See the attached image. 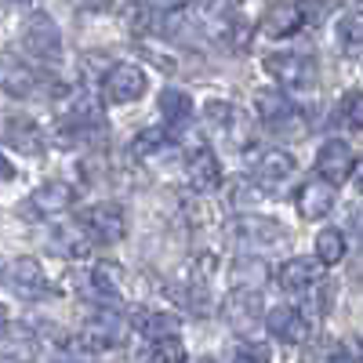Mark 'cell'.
I'll return each instance as SVG.
<instances>
[{
  "mask_svg": "<svg viewBox=\"0 0 363 363\" xmlns=\"http://www.w3.org/2000/svg\"><path fill=\"white\" fill-rule=\"evenodd\" d=\"M338 44L345 48V55H359V48H363V18H359V11H345L338 18Z\"/></svg>",
  "mask_w": 363,
  "mask_h": 363,
  "instance_id": "obj_28",
  "label": "cell"
},
{
  "mask_svg": "<svg viewBox=\"0 0 363 363\" xmlns=\"http://www.w3.org/2000/svg\"><path fill=\"white\" fill-rule=\"evenodd\" d=\"M265 73L277 80L280 87H298V91H309L316 84V62L301 51H272L262 58Z\"/></svg>",
  "mask_w": 363,
  "mask_h": 363,
  "instance_id": "obj_2",
  "label": "cell"
},
{
  "mask_svg": "<svg viewBox=\"0 0 363 363\" xmlns=\"http://www.w3.org/2000/svg\"><path fill=\"white\" fill-rule=\"evenodd\" d=\"M80 342H84V349H91V352L113 349V345L124 342V320H120L116 313H95V316L84 323Z\"/></svg>",
  "mask_w": 363,
  "mask_h": 363,
  "instance_id": "obj_13",
  "label": "cell"
},
{
  "mask_svg": "<svg viewBox=\"0 0 363 363\" xmlns=\"http://www.w3.org/2000/svg\"><path fill=\"white\" fill-rule=\"evenodd\" d=\"M294 174H298V164H294V157L287 153V149H269V153H262L255 160V171H251L255 189L258 193H272V196L287 193Z\"/></svg>",
  "mask_w": 363,
  "mask_h": 363,
  "instance_id": "obj_5",
  "label": "cell"
},
{
  "mask_svg": "<svg viewBox=\"0 0 363 363\" xmlns=\"http://www.w3.org/2000/svg\"><path fill=\"white\" fill-rule=\"evenodd\" d=\"M306 363H352V352L338 338H320L306 349Z\"/></svg>",
  "mask_w": 363,
  "mask_h": 363,
  "instance_id": "obj_27",
  "label": "cell"
},
{
  "mask_svg": "<svg viewBox=\"0 0 363 363\" xmlns=\"http://www.w3.org/2000/svg\"><path fill=\"white\" fill-rule=\"evenodd\" d=\"M306 26L301 22V11H298V4L294 0H280V4H272L265 15H262V33L265 37H294L298 29Z\"/></svg>",
  "mask_w": 363,
  "mask_h": 363,
  "instance_id": "obj_18",
  "label": "cell"
},
{
  "mask_svg": "<svg viewBox=\"0 0 363 363\" xmlns=\"http://www.w3.org/2000/svg\"><path fill=\"white\" fill-rule=\"evenodd\" d=\"M298 11H301V22L309 26H320L330 11H335V0H294Z\"/></svg>",
  "mask_w": 363,
  "mask_h": 363,
  "instance_id": "obj_31",
  "label": "cell"
},
{
  "mask_svg": "<svg viewBox=\"0 0 363 363\" xmlns=\"http://www.w3.org/2000/svg\"><path fill=\"white\" fill-rule=\"evenodd\" d=\"M80 233H87L95 244H120V240H124V233H128L124 207L113 203V200L87 207L84 215H80Z\"/></svg>",
  "mask_w": 363,
  "mask_h": 363,
  "instance_id": "obj_4",
  "label": "cell"
},
{
  "mask_svg": "<svg viewBox=\"0 0 363 363\" xmlns=\"http://www.w3.org/2000/svg\"><path fill=\"white\" fill-rule=\"evenodd\" d=\"M229 327L236 330H251L262 313H265V301H262V291L258 287H233V294L225 298V306H222Z\"/></svg>",
  "mask_w": 363,
  "mask_h": 363,
  "instance_id": "obj_10",
  "label": "cell"
},
{
  "mask_svg": "<svg viewBox=\"0 0 363 363\" xmlns=\"http://www.w3.org/2000/svg\"><path fill=\"white\" fill-rule=\"evenodd\" d=\"M193 363H218V359H211V356H200V359H193Z\"/></svg>",
  "mask_w": 363,
  "mask_h": 363,
  "instance_id": "obj_41",
  "label": "cell"
},
{
  "mask_svg": "<svg viewBox=\"0 0 363 363\" xmlns=\"http://www.w3.org/2000/svg\"><path fill=\"white\" fill-rule=\"evenodd\" d=\"M18 4H29V0H18Z\"/></svg>",
  "mask_w": 363,
  "mask_h": 363,
  "instance_id": "obj_42",
  "label": "cell"
},
{
  "mask_svg": "<svg viewBox=\"0 0 363 363\" xmlns=\"http://www.w3.org/2000/svg\"><path fill=\"white\" fill-rule=\"evenodd\" d=\"M145 69L135 66V62H113L106 73H102V91H106V99L116 102V106H124V102H135L145 95Z\"/></svg>",
  "mask_w": 363,
  "mask_h": 363,
  "instance_id": "obj_6",
  "label": "cell"
},
{
  "mask_svg": "<svg viewBox=\"0 0 363 363\" xmlns=\"http://www.w3.org/2000/svg\"><path fill=\"white\" fill-rule=\"evenodd\" d=\"M330 207H335V186H327V182H306L298 189V215L306 222L327 218Z\"/></svg>",
  "mask_w": 363,
  "mask_h": 363,
  "instance_id": "obj_17",
  "label": "cell"
},
{
  "mask_svg": "<svg viewBox=\"0 0 363 363\" xmlns=\"http://www.w3.org/2000/svg\"><path fill=\"white\" fill-rule=\"evenodd\" d=\"M120 18H124V29L135 33V37L164 33V15L157 8H149V4H128L124 11H120Z\"/></svg>",
  "mask_w": 363,
  "mask_h": 363,
  "instance_id": "obj_23",
  "label": "cell"
},
{
  "mask_svg": "<svg viewBox=\"0 0 363 363\" xmlns=\"http://www.w3.org/2000/svg\"><path fill=\"white\" fill-rule=\"evenodd\" d=\"M135 327L142 330L149 342H157V338H174V335H178V316L157 313V309H135Z\"/></svg>",
  "mask_w": 363,
  "mask_h": 363,
  "instance_id": "obj_24",
  "label": "cell"
},
{
  "mask_svg": "<svg viewBox=\"0 0 363 363\" xmlns=\"http://www.w3.org/2000/svg\"><path fill=\"white\" fill-rule=\"evenodd\" d=\"M265 327H269V335L284 342V345H301L309 338V316L294 309V306H280V309H272L265 316Z\"/></svg>",
  "mask_w": 363,
  "mask_h": 363,
  "instance_id": "obj_12",
  "label": "cell"
},
{
  "mask_svg": "<svg viewBox=\"0 0 363 363\" xmlns=\"http://www.w3.org/2000/svg\"><path fill=\"white\" fill-rule=\"evenodd\" d=\"M84 8H91V11H102V8H109V0H80Z\"/></svg>",
  "mask_w": 363,
  "mask_h": 363,
  "instance_id": "obj_38",
  "label": "cell"
},
{
  "mask_svg": "<svg viewBox=\"0 0 363 363\" xmlns=\"http://www.w3.org/2000/svg\"><path fill=\"white\" fill-rule=\"evenodd\" d=\"M58 363H91V356L87 352H77V349H66Z\"/></svg>",
  "mask_w": 363,
  "mask_h": 363,
  "instance_id": "obj_36",
  "label": "cell"
},
{
  "mask_svg": "<svg viewBox=\"0 0 363 363\" xmlns=\"http://www.w3.org/2000/svg\"><path fill=\"white\" fill-rule=\"evenodd\" d=\"M4 138L11 149H18V157H44L48 149V135L29 116H11L4 124Z\"/></svg>",
  "mask_w": 363,
  "mask_h": 363,
  "instance_id": "obj_14",
  "label": "cell"
},
{
  "mask_svg": "<svg viewBox=\"0 0 363 363\" xmlns=\"http://www.w3.org/2000/svg\"><path fill=\"white\" fill-rule=\"evenodd\" d=\"M189 182L196 189H203V193H211L222 182V167H218V157L211 153L207 145H200L196 153L189 157Z\"/></svg>",
  "mask_w": 363,
  "mask_h": 363,
  "instance_id": "obj_22",
  "label": "cell"
},
{
  "mask_svg": "<svg viewBox=\"0 0 363 363\" xmlns=\"http://www.w3.org/2000/svg\"><path fill=\"white\" fill-rule=\"evenodd\" d=\"M320 262L316 258H287L280 269H277V284L291 294H306L320 284Z\"/></svg>",
  "mask_w": 363,
  "mask_h": 363,
  "instance_id": "obj_16",
  "label": "cell"
},
{
  "mask_svg": "<svg viewBox=\"0 0 363 363\" xmlns=\"http://www.w3.org/2000/svg\"><path fill=\"white\" fill-rule=\"evenodd\" d=\"M73 186H66V182H48V186H40L33 196H29V203H33L40 215H62V211L73 207Z\"/></svg>",
  "mask_w": 363,
  "mask_h": 363,
  "instance_id": "obj_21",
  "label": "cell"
},
{
  "mask_svg": "<svg viewBox=\"0 0 363 363\" xmlns=\"http://www.w3.org/2000/svg\"><path fill=\"white\" fill-rule=\"evenodd\" d=\"M4 280H8V287L18 294V298H48L51 294V284H48V272H44V265L37 262V258H15L11 265H8V272H4Z\"/></svg>",
  "mask_w": 363,
  "mask_h": 363,
  "instance_id": "obj_9",
  "label": "cell"
},
{
  "mask_svg": "<svg viewBox=\"0 0 363 363\" xmlns=\"http://www.w3.org/2000/svg\"><path fill=\"white\" fill-rule=\"evenodd\" d=\"M0 91H4V95H15V99H29V95L40 91V73L29 66L22 55L4 51L0 55Z\"/></svg>",
  "mask_w": 363,
  "mask_h": 363,
  "instance_id": "obj_8",
  "label": "cell"
},
{
  "mask_svg": "<svg viewBox=\"0 0 363 363\" xmlns=\"http://www.w3.org/2000/svg\"><path fill=\"white\" fill-rule=\"evenodd\" d=\"M160 116L167 128H186L193 120V95H186L182 87H164L160 91Z\"/></svg>",
  "mask_w": 363,
  "mask_h": 363,
  "instance_id": "obj_20",
  "label": "cell"
},
{
  "mask_svg": "<svg viewBox=\"0 0 363 363\" xmlns=\"http://www.w3.org/2000/svg\"><path fill=\"white\" fill-rule=\"evenodd\" d=\"M255 109H258V120L280 138H298L301 131H306V120H301V113L294 109V102L284 95L280 87H265L255 95Z\"/></svg>",
  "mask_w": 363,
  "mask_h": 363,
  "instance_id": "obj_1",
  "label": "cell"
},
{
  "mask_svg": "<svg viewBox=\"0 0 363 363\" xmlns=\"http://www.w3.org/2000/svg\"><path fill=\"white\" fill-rule=\"evenodd\" d=\"M22 51L37 62H58L62 58V29L44 11H37L22 29Z\"/></svg>",
  "mask_w": 363,
  "mask_h": 363,
  "instance_id": "obj_3",
  "label": "cell"
},
{
  "mask_svg": "<svg viewBox=\"0 0 363 363\" xmlns=\"http://www.w3.org/2000/svg\"><path fill=\"white\" fill-rule=\"evenodd\" d=\"M356 171V153L342 142V138H330L320 145L316 153V174L320 182H327V186H342V182H349Z\"/></svg>",
  "mask_w": 363,
  "mask_h": 363,
  "instance_id": "obj_7",
  "label": "cell"
},
{
  "mask_svg": "<svg viewBox=\"0 0 363 363\" xmlns=\"http://www.w3.org/2000/svg\"><path fill=\"white\" fill-rule=\"evenodd\" d=\"M233 193H236V196H233V207H251V203L258 200V193H251V196H247V182H236Z\"/></svg>",
  "mask_w": 363,
  "mask_h": 363,
  "instance_id": "obj_34",
  "label": "cell"
},
{
  "mask_svg": "<svg viewBox=\"0 0 363 363\" xmlns=\"http://www.w3.org/2000/svg\"><path fill=\"white\" fill-rule=\"evenodd\" d=\"M207 33H211V40H215V44L240 51V48L251 40V26H247V18H240V15L229 8V11H218V15L207 18Z\"/></svg>",
  "mask_w": 363,
  "mask_h": 363,
  "instance_id": "obj_15",
  "label": "cell"
},
{
  "mask_svg": "<svg viewBox=\"0 0 363 363\" xmlns=\"http://www.w3.org/2000/svg\"><path fill=\"white\" fill-rule=\"evenodd\" d=\"M262 277H265V265L262 262L236 258V265H233V287H255Z\"/></svg>",
  "mask_w": 363,
  "mask_h": 363,
  "instance_id": "obj_30",
  "label": "cell"
},
{
  "mask_svg": "<svg viewBox=\"0 0 363 363\" xmlns=\"http://www.w3.org/2000/svg\"><path fill=\"white\" fill-rule=\"evenodd\" d=\"M160 4H164V8H182L186 0H160Z\"/></svg>",
  "mask_w": 363,
  "mask_h": 363,
  "instance_id": "obj_40",
  "label": "cell"
},
{
  "mask_svg": "<svg viewBox=\"0 0 363 363\" xmlns=\"http://www.w3.org/2000/svg\"><path fill=\"white\" fill-rule=\"evenodd\" d=\"M8 330H11V327H8V313H4V309H0V338H4V335H8Z\"/></svg>",
  "mask_w": 363,
  "mask_h": 363,
  "instance_id": "obj_39",
  "label": "cell"
},
{
  "mask_svg": "<svg viewBox=\"0 0 363 363\" xmlns=\"http://www.w3.org/2000/svg\"><path fill=\"white\" fill-rule=\"evenodd\" d=\"M91 294L99 301H120L124 298V269L116 262H99L91 269Z\"/></svg>",
  "mask_w": 363,
  "mask_h": 363,
  "instance_id": "obj_19",
  "label": "cell"
},
{
  "mask_svg": "<svg viewBox=\"0 0 363 363\" xmlns=\"http://www.w3.org/2000/svg\"><path fill=\"white\" fill-rule=\"evenodd\" d=\"M342 258H345V233L342 229H320L316 233V262L338 265Z\"/></svg>",
  "mask_w": 363,
  "mask_h": 363,
  "instance_id": "obj_26",
  "label": "cell"
},
{
  "mask_svg": "<svg viewBox=\"0 0 363 363\" xmlns=\"http://www.w3.org/2000/svg\"><path fill=\"white\" fill-rule=\"evenodd\" d=\"M240 236L251 240V244H280L284 229H280V222H272V218L244 215V218H240Z\"/></svg>",
  "mask_w": 363,
  "mask_h": 363,
  "instance_id": "obj_25",
  "label": "cell"
},
{
  "mask_svg": "<svg viewBox=\"0 0 363 363\" xmlns=\"http://www.w3.org/2000/svg\"><path fill=\"white\" fill-rule=\"evenodd\" d=\"M207 120L222 138H229L233 145H247L251 138V116L244 109H236L233 102H211L207 106Z\"/></svg>",
  "mask_w": 363,
  "mask_h": 363,
  "instance_id": "obj_11",
  "label": "cell"
},
{
  "mask_svg": "<svg viewBox=\"0 0 363 363\" xmlns=\"http://www.w3.org/2000/svg\"><path fill=\"white\" fill-rule=\"evenodd\" d=\"M269 345L265 342H240L233 352V363H269Z\"/></svg>",
  "mask_w": 363,
  "mask_h": 363,
  "instance_id": "obj_32",
  "label": "cell"
},
{
  "mask_svg": "<svg viewBox=\"0 0 363 363\" xmlns=\"http://www.w3.org/2000/svg\"><path fill=\"white\" fill-rule=\"evenodd\" d=\"M342 116H345V124L352 131H359V91H349V95L342 99Z\"/></svg>",
  "mask_w": 363,
  "mask_h": 363,
  "instance_id": "obj_33",
  "label": "cell"
},
{
  "mask_svg": "<svg viewBox=\"0 0 363 363\" xmlns=\"http://www.w3.org/2000/svg\"><path fill=\"white\" fill-rule=\"evenodd\" d=\"M142 363H186V349H182L178 338H157Z\"/></svg>",
  "mask_w": 363,
  "mask_h": 363,
  "instance_id": "obj_29",
  "label": "cell"
},
{
  "mask_svg": "<svg viewBox=\"0 0 363 363\" xmlns=\"http://www.w3.org/2000/svg\"><path fill=\"white\" fill-rule=\"evenodd\" d=\"M11 178H15V167H11V160L4 153H0V182H11Z\"/></svg>",
  "mask_w": 363,
  "mask_h": 363,
  "instance_id": "obj_37",
  "label": "cell"
},
{
  "mask_svg": "<svg viewBox=\"0 0 363 363\" xmlns=\"http://www.w3.org/2000/svg\"><path fill=\"white\" fill-rule=\"evenodd\" d=\"M200 4L207 8V15H218V11H229L233 0H200Z\"/></svg>",
  "mask_w": 363,
  "mask_h": 363,
  "instance_id": "obj_35",
  "label": "cell"
}]
</instances>
